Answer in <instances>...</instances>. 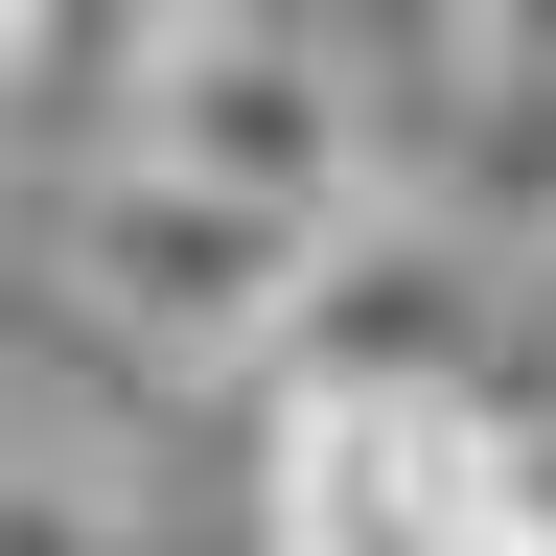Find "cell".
<instances>
[{
  "mask_svg": "<svg viewBox=\"0 0 556 556\" xmlns=\"http://www.w3.org/2000/svg\"><path fill=\"white\" fill-rule=\"evenodd\" d=\"M0 556H139L93 486H47V464H0Z\"/></svg>",
  "mask_w": 556,
  "mask_h": 556,
  "instance_id": "cell-5",
  "label": "cell"
},
{
  "mask_svg": "<svg viewBox=\"0 0 556 556\" xmlns=\"http://www.w3.org/2000/svg\"><path fill=\"white\" fill-rule=\"evenodd\" d=\"M486 464H510V533L556 556V417H510V441H486Z\"/></svg>",
  "mask_w": 556,
  "mask_h": 556,
  "instance_id": "cell-6",
  "label": "cell"
},
{
  "mask_svg": "<svg viewBox=\"0 0 556 556\" xmlns=\"http://www.w3.org/2000/svg\"><path fill=\"white\" fill-rule=\"evenodd\" d=\"M116 116H139V24H116V0H70V24H24V0H0V163L47 139V163L93 186Z\"/></svg>",
  "mask_w": 556,
  "mask_h": 556,
  "instance_id": "cell-4",
  "label": "cell"
},
{
  "mask_svg": "<svg viewBox=\"0 0 556 556\" xmlns=\"http://www.w3.org/2000/svg\"><path fill=\"white\" fill-rule=\"evenodd\" d=\"M255 556H533L486 417H278L255 441Z\"/></svg>",
  "mask_w": 556,
  "mask_h": 556,
  "instance_id": "cell-3",
  "label": "cell"
},
{
  "mask_svg": "<svg viewBox=\"0 0 556 556\" xmlns=\"http://www.w3.org/2000/svg\"><path fill=\"white\" fill-rule=\"evenodd\" d=\"M47 255H70V302H93L139 371H255L325 232H278V208H208V186H163V163H93Z\"/></svg>",
  "mask_w": 556,
  "mask_h": 556,
  "instance_id": "cell-2",
  "label": "cell"
},
{
  "mask_svg": "<svg viewBox=\"0 0 556 556\" xmlns=\"http://www.w3.org/2000/svg\"><path fill=\"white\" fill-rule=\"evenodd\" d=\"M116 163H163V186H208V208H278V232H348V208H371L348 24H139Z\"/></svg>",
  "mask_w": 556,
  "mask_h": 556,
  "instance_id": "cell-1",
  "label": "cell"
}]
</instances>
